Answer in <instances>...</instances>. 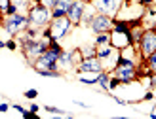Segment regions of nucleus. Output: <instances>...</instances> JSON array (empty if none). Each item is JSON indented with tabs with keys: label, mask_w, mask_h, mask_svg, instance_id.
I'll list each match as a JSON object with an SVG mask.
<instances>
[{
	"label": "nucleus",
	"mask_w": 156,
	"mask_h": 119,
	"mask_svg": "<svg viewBox=\"0 0 156 119\" xmlns=\"http://www.w3.org/2000/svg\"><path fill=\"white\" fill-rule=\"evenodd\" d=\"M151 85L156 87V72H154V76H151Z\"/></svg>",
	"instance_id": "nucleus-26"
},
{
	"label": "nucleus",
	"mask_w": 156,
	"mask_h": 119,
	"mask_svg": "<svg viewBox=\"0 0 156 119\" xmlns=\"http://www.w3.org/2000/svg\"><path fill=\"white\" fill-rule=\"evenodd\" d=\"M29 27V17L25 13H13V15H8L6 17V21H4V28H6V32L8 34H12V36H15V34H19L21 30H25Z\"/></svg>",
	"instance_id": "nucleus-3"
},
{
	"label": "nucleus",
	"mask_w": 156,
	"mask_h": 119,
	"mask_svg": "<svg viewBox=\"0 0 156 119\" xmlns=\"http://www.w3.org/2000/svg\"><path fill=\"white\" fill-rule=\"evenodd\" d=\"M29 110H30V112H33V114H36V112H38V110H40V108H38L36 104H30V106H29Z\"/></svg>",
	"instance_id": "nucleus-23"
},
{
	"label": "nucleus",
	"mask_w": 156,
	"mask_h": 119,
	"mask_svg": "<svg viewBox=\"0 0 156 119\" xmlns=\"http://www.w3.org/2000/svg\"><path fill=\"white\" fill-rule=\"evenodd\" d=\"M6 47H8V49H12V51H15V49H17V44H15L13 40H10V42H6Z\"/></svg>",
	"instance_id": "nucleus-21"
},
{
	"label": "nucleus",
	"mask_w": 156,
	"mask_h": 119,
	"mask_svg": "<svg viewBox=\"0 0 156 119\" xmlns=\"http://www.w3.org/2000/svg\"><path fill=\"white\" fill-rule=\"evenodd\" d=\"M8 108H10V106H8L6 102H2V104H0V112H2V114H4V112H8Z\"/></svg>",
	"instance_id": "nucleus-22"
},
{
	"label": "nucleus",
	"mask_w": 156,
	"mask_h": 119,
	"mask_svg": "<svg viewBox=\"0 0 156 119\" xmlns=\"http://www.w3.org/2000/svg\"><path fill=\"white\" fill-rule=\"evenodd\" d=\"M114 74H116V78L120 79V83L133 81V79H135V62L131 59L120 57L118 64H116V68H114Z\"/></svg>",
	"instance_id": "nucleus-2"
},
{
	"label": "nucleus",
	"mask_w": 156,
	"mask_h": 119,
	"mask_svg": "<svg viewBox=\"0 0 156 119\" xmlns=\"http://www.w3.org/2000/svg\"><path fill=\"white\" fill-rule=\"evenodd\" d=\"M86 4L88 2H82V0H74L73 6L69 8L67 12V17L71 19L73 25H80L82 23V17H84V12H86Z\"/></svg>",
	"instance_id": "nucleus-8"
},
{
	"label": "nucleus",
	"mask_w": 156,
	"mask_h": 119,
	"mask_svg": "<svg viewBox=\"0 0 156 119\" xmlns=\"http://www.w3.org/2000/svg\"><path fill=\"white\" fill-rule=\"evenodd\" d=\"M74 0H57L55 6L51 8V19H57V17H65L69 8L73 6Z\"/></svg>",
	"instance_id": "nucleus-10"
},
{
	"label": "nucleus",
	"mask_w": 156,
	"mask_h": 119,
	"mask_svg": "<svg viewBox=\"0 0 156 119\" xmlns=\"http://www.w3.org/2000/svg\"><path fill=\"white\" fill-rule=\"evenodd\" d=\"M152 97H154V94H152V93H147V94H145V97H143V100H151Z\"/></svg>",
	"instance_id": "nucleus-27"
},
{
	"label": "nucleus",
	"mask_w": 156,
	"mask_h": 119,
	"mask_svg": "<svg viewBox=\"0 0 156 119\" xmlns=\"http://www.w3.org/2000/svg\"><path fill=\"white\" fill-rule=\"evenodd\" d=\"M90 27H91V30L93 32H108L112 27H114V21L108 17V15H105V13H95L93 15V19H91V23H90Z\"/></svg>",
	"instance_id": "nucleus-7"
},
{
	"label": "nucleus",
	"mask_w": 156,
	"mask_h": 119,
	"mask_svg": "<svg viewBox=\"0 0 156 119\" xmlns=\"http://www.w3.org/2000/svg\"><path fill=\"white\" fill-rule=\"evenodd\" d=\"M25 97H27V98H36V97H38V91H36V89H29V91L25 93Z\"/></svg>",
	"instance_id": "nucleus-19"
},
{
	"label": "nucleus",
	"mask_w": 156,
	"mask_h": 119,
	"mask_svg": "<svg viewBox=\"0 0 156 119\" xmlns=\"http://www.w3.org/2000/svg\"><path fill=\"white\" fill-rule=\"evenodd\" d=\"M82 2H91V0H82Z\"/></svg>",
	"instance_id": "nucleus-29"
},
{
	"label": "nucleus",
	"mask_w": 156,
	"mask_h": 119,
	"mask_svg": "<svg viewBox=\"0 0 156 119\" xmlns=\"http://www.w3.org/2000/svg\"><path fill=\"white\" fill-rule=\"evenodd\" d=\"M74 66V62H73V57H71V53H61L59 55V59H57V68H73Z\"/></svg>",
	"instance_id": "nucleus-11"
},
{
	"label": "nucleus",
	"mask_w": 156,
	"mask_h": 119,
	"mask_svg": "<svg viewBox=\"0 0 156 119\" xmlns=\"http://www.w3.org/2000/svg\"><path fill=\"white\" fill-rule=\"evenodd\" d=\"M147 62H149V68L152 70V72H156V51L147 57Z\"/></svg>",
	"instance_id": "nucleus-15"
},
{
	"label": "nucleus",
	"mask_w": 156,
	"mask_h": 119,
	"mask_svg": "<svg viewBox=\"0 0 156 119\" xmlns=\"http://www.w3.org/2000/svg\"><path fill=\"white\" fill-rule=\"evenodd\" d=\"M55 2H57V0H42V4H44L46 8H50V10L55 6Z\"/></svg>",
	"instance_id": "nucleus-20"
},
{
	"label": "nucleus",
	"mask_w": 156,
	"mask_h": 119,
	"mask_svg": "<svg viewBox=\"0 0 156 119\" xmlns=\"http://www.w3.org/2000/svg\"><path fill=\"white\" fill-rule=\"evenodd\" d=\"M91 6L95 8V12L112 17V15H116V13L120 12L122 0H91Z\"/></svg>",
	"instance_id": "nucleus-5"
},
{
	"label": "nucleus",
	"mask_w": 156,
	"mask_h": 119,
	"mask_svg": "<svg viewBox=\"0 0 156 119\" xmlns=\"http://www.w3.org/2000/svg\"><path fill=\"white\" fill-rule=\"evenodd\" d=\"M27 17H29V27L40 28V27H46L51 21V12L44 4H36V6H30Z\"/></svg>",
	"instance_id": "nucleus-1"
},
{
	"label": "nucleus",
	"mask_w": 156,
	"mask_h": 119,
	"mask_svg": "<svg viewBox=\"0 0 156 119\" xmlns=\"http://www.w3.org/2000/svg\"><path fill=\"white\" fill-rule=\"evenodd\" d=\"M78 70H80V72H95V74H99L101 70H103V64H101V61L97 57H86V59H82L80 64H78Z\"/></svg>",
	"instance_id": "nucleus-9"
},
{
	"label": "nucleus",
	"mask_w": 156,
	"mask_h": 119,
	"mask_svg": "<svg viewBox=\"0 0 156 119\" xmlns=\"http://www.w3.org/2000/svg\"><path fill=\"white\" fill-rule=\"evenodd\" d=\"M46 112H50V114H57V115H65L63 110H59V108H53V106H44Z\"/></svg>",
	"instance_id": "nucleus-16"
},
{
	"label": "nucleus",
	"mask_w": 156,
	"mask_h": 119,
	"mask_svg": "<svg viewBox=\"0 0 156 119\" xmlns=\"http://www.w3.org/2000/svg\"><path fill=\"white\" fill-rule=\"evenodd\" d=\"M0 13H2V12H0Z\"/></svg>",
	"instance_id": "nucleus-30"
},
{
	"label": "nucleus",
	"mask_w": 156,
	"mask_h": 119,
	"mask_svg": "<svg viewBox=\"0 0 156 119\" xmlns=\"http://www.w3.org/2000/svg\"><path fill=\"white\" fill-rule=\"evenodd\" d=\"M82 83H88V85H95L97 83V78H80Z\"/></svg>",
	"instance_id": "nucleus-17"
},
{
	"label": "nucleus",
	"mask_w": 156,
	"mask_h": 119,
	"mask_svg": "<svg viewBox=\"0 0 156 119\" xmlns=\"http://www.w3.org/2000/svg\"><path fill=\"white\" fill-rule=\"evenodd\" d=\"M29 2L30 0H12V4L17 8V12L21 13V12H25V10H30L29 8Z\"/></svg>",
	"instance_id": "nucleus-13"
},
{
	"label": "nucleus",
	"mask_w": 156,
	"mask_h": 119,
	"mask_svg": "<svg viewBox=\"0 0 156 119\" xmlns=\"http://www.w3.org/2000/svg\"><path fill=\"white\" fill-rule=\"evenodd\" d=\"M97 83L103 87L105 91H108L111 89V76H108L107 72H103V70H101V72L97 74Z\"/></svg>",
	"instance_id": "nucleus-12"
},
{
	"label": "nucleus",
	"mask_w": 156,
	"mask_h": 119,
	"mask_svg": "<svg viewBox=\"0 0 156 119\" xmlns=\"http://www.w3.org/2000/svg\"><path fill=\"white\" fill-rule=\"evenodd\" d=\"M2 47H6V42H2V40H0V49H2Z\"/></svg>",
	"instance_id": "nucleus-28"
},
{
	"label": "nucleus",
	"mask_w": 156,
	"mask_h": 119,
	"mask_svg": "<svg viewBox=\"0 0 156 119\" xmlns=\"http://www.w3.org/2000/svg\"><path fill=\"white\" fill-rule=\"evenodd\" d=\"M139 4H141V6H151L152 0H139Z\"/></svg>",
	"instance_id": "nucleus-24"
},
{
	"label": "nucleus",
	"mask_w": 156,
	"mask_h": 119,
	"mask_svg": "<svg viewBox=\"0 0 156 119\" xmlns=\"http://www.w3.org/2000/svg\"><path fill=\"white\" fill-rule=\"evenodd\" d=\"M13 108H15V110H17V112H19L21 115H23V112H25V108H23V106H19V104H15Z\"/></svg>",
	"instance_id": "nucleus-25"
},
{
	"label": "nucleus",
	"mask_w": 156,
	"mask_h": 119,
	"mask_svg": "<svg viewBox=\"0 0 156 119\" xmlns=\"http://www.w3.org/2000/svg\"><path fill=\"white\" fill-rule=\"evenodd\" d=\"M71 27H73V23H71V19L67 17H57V19H51V23H50V32H51V38L53 40H61V38H65L67 34H69V30H71Z\"/></svg>",
	"instance_id": "nucleus-4"
},
{
	"label": "nucleus",
	"mask_w": 156,
	"mask_h": 119,
	"mask_svg": "<svg viewBox=\"0 0 156 119\" xmlns=\"http://www.w3.org/2000/svg\"><path fill=\"white\" fill-rule=\"evenodd\" d=\"M139 45H141L143 59H147L151 53H154L156 51V30H145L141 40H139Z\"/></svg>",
	"instance_id": "nucleus-6"
},
{
	"label": "nucleus",
	"mask_w": 156,
	"mask_h": 119,
	"mask_svg": "<svg viewBox=\"0 0 156 119\" xmlns=\"http://www.w3.org/2000/svg\"><path fill=\"white\" fill-rule=\"evenodd\" d=\"M10 4H12V0H0V12L4 13V12H6V8L10 6Z\"/></svg>",
	"instance_id": "nucleus-18"
},
{
	"label": "nucleus",
	"mask_w": 156,
	"mask_h": 119,
	"mask_svg": "<svg viewBox=\"0 0 156 119\" xmlns=\"http://www.w3.org/2000/svg\"><path fill=\"white\" fill-rule=\"evenodd\" d=\"M97 45H105V44H111V34L108 32H99L97 34Z\"/></svg>",
	"instance_id": "nucleus-14"
}]
</instances>
